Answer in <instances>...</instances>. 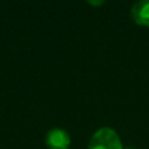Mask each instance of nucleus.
Returning a JSON list of instances; mask_svg holds the SVG:
<instances>
[{
	"label": "nucleus",
	"mask_w": 149,
	"mask_h": 149,
	"mask_svg": "<svg viewBox=\"0 0 149 149\" xmlns=\"http://www.w3.org/2000/svg\"><path fill=\"white\" fill-rule=\"evenodd\" d=\"M88 149H124V145L114 128L101 127L92 135Z\"/></svg>",
	"instance_id": "f257e3e1"
},
{
	"label": "nucleus",
	"mask_w": 149,
	"mask_h": 149,
	"mask_svg": "<svg viewBox=\"0 0 149 149\" xmlns=\"http://www.w3.org/2000/svg\"><path fill=\"white\" fill-rule=\"evenodd\" d=\"M124 149H135V148H124Z\"/></svg>",
	"instance_id": "39448f33"
},
{
	"label": "nucleus",
	"mask_w": 149,
	"mask_h": 149,
	"mask_svg": "<svg viewBox=\"0 0 149 149\" xmlns=\"http://www.w3.org/2000/svg\"><path fill=\"white\" fill-rule=\"evenodd\" d=\"M88 4H90V5H95V7H100V5L105 4V1H103V0H101V1H88Z\"/></svg>",
	"instance_id": "20e7f679"
},
{
	"label": "nucleus",
	"mask_w": 149,
	"mask_h": 149,
	"mask_svg": "<svg viewBox=\"0 0 149 149\" xmlns=\"http://www.w3.org/2000/svg\"><path fill=\"white\" fill-rule=\"evenodd\" d=\"M45 143L49 149H68L71 147V135L67 130L60 128V127H54L49 130L45 137Z\"/></svg>",
	"instance_id": "f03ea898"
},
{
	"label": "nucleus",
	"mask_w": 149,
	"mask_h": 149,
	"mask_svg": "<svg viewBox=\"0 0 149 149\" xmlns=\"http://www.w3.org/2000/svg\"><path fill=\"white\" fill-rule=\"evenodd\" d=\"M131 18L136 25L149 28V0H140L132 5L130 10Z\"/></svg>",
	"instance_id": "7ed1b4c3"
}]
</instances>
